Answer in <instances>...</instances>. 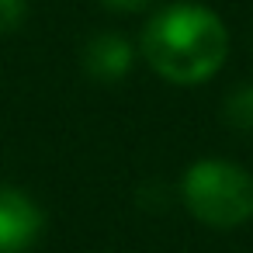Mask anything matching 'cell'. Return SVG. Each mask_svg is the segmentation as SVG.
Wrapping results in <instances>:
<instances>
[{"instance_id": "obj_5", "label": "cell", "mask_w": 253, "mask_h": 253, "mask_svg": "<svg viewBox=\"0 0 253 253\" xmlns=\"http://www.w3.org/2000/svg\"><path fill=\"white\" fill-rule=\"evenodd\" d=\"M222 122L236 132L253 135V80L236 84L225 97H222Z\"/></svg>"}, {"instance_id": "obj_4", "label": "cell", "mask_w": 253, "mask_h": 253, "mask_svg": "<svg viewBox=\"0 0 253 253\" xmlns=\"http://www.w3.org/2000/svg\"><path fill=\"white\" fill-rule=\"evenodd\" d=\"M135 56L139 49L122 35V32H97L87 39L84 52H80V63H84V73L97 84H118L132 73L135 66Z\"/></svg>"}, {"instance_id": "obj_3", "label": "cell", "mask_w": 253, "mask_h": 253, "mask_svg": "<svg viewBox=\"0 0 253 253\" xmlns=\"http://www.w3.org/2000/svg\"><path fill=\"white\" fill-rule=\"evenodd\" d=\"M42 205L14 184H0V253H28L42 239Z\"/></svg>"}, {"instance_id": "obj_2", "label": "cell", "mask_w": 253, "mask_h": 253, "mask_svg": "<svg viewBox=\"0 0 253 253\" xmlns=\"http://www.w3.org/2000/svg\"><path fill=\"white\" fill-rule=\"evenodd\" d=\"M180 201L194 222L215 232L239 229L253 218V173L222 156L194 160L180 177Z\"/></svg>"}, {"instance_id": "obj_7", "label": "cell", "mask_w": 253, "mask_h": 253, "mask_svg": "<svg viewBox=\"0 0 253 253\" xmlns=\"http://www.w3.org/2000/svg\"><path fill=\"white\" fill-rule=\"evenodd\" d=\"M97 4L115 14H139V11H149L156 0H97Z\"/></svg>"}, {"instance_id": "obj_1", "label": "cell", "mask_w": 253, "mask_h": 253, "mask_svg": "<svg viewBox=\"0 0 253 253\" xmlns=\"http://www.w3.org/2000/svg\"><path fill=\"white\" fill-rule=\"evenodd\" d=\"M229 25L198 0H173L149 14L139 32V56L173 87H201L222 73L229 59Z\"/></svg>"}, {"instance_id": "obj_6", "label": "cell", "mask_w": 253, "mask_h": 253, "mask_svg": "<svg viewBox=\"0 0 253 253\" xmlns=\"http://www.w3.org/2000/svg\"><path fill=\"white\" fill-rule=\"evenodd\" d=\"M28 18V0H0V35H11Z\"/></svg>"}]
</instances>
